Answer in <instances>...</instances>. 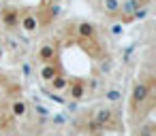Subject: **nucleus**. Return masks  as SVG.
Listing matches in <instances>:
<instances>
[{"label": "nucleus", "instance_id": "f257e3e1", "mask_svg": "<svg viewBox=\"0 0 156 136\" xmlns=\"http://www.w3.org/2000/svg\"><path fill=\"white\" fill-rule=\"evenodd\" d=\"M22 24H24V30H26V32H32V30H37V17H32V15H26V17H22Z\"/></svg>", "mask_w": 156, "mask_h": 136}, {"label": "nucleus", "instance_id": "f03ea898", "mask_svg": "<svg viewBox=\"0 0 156 136\" xmlns=\"http://www.w3.org/2000/svg\"><path fill=\"white\" fill-rule=\"evenodd\" d=\"M120 9V0H105V11L107 13H115Z\"/></svg>", "mask_w": 156, "mask_h": 136}, {"label": "nucleus", "instance_id": "7ed1b4c3", "mask_svg": "<svg viewBox=\"0 0 156 136\" xmlns=\"http://www.w3.org/2000/svg\"><path fill=\"white\" fill-rule=\"evenodd\" d=\"M0 2H2V0H0Z\"/></svg>", "mask_w": 156, "mask_h": 136}]
</instances>
